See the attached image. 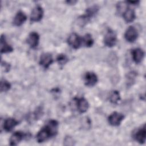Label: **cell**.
Listing matches in <instances>:
<instances>
[{"mask_svg": "<svg viewBox=\"0 0 146 146\" xmlns=\"http://www.w3.org/2000/svg\"><path fill=\"white\" fill-rule=\"evenodd\" d=\"M52 62L53 58L51 54L46 52L41 55L39 60V64L44 68H48Z\"/></svg>", "mask_w": 146, "mask_h": 146, "instance_id": "cell-8", "label": "cell"}, {"mask_svg": "<svg viewBox=\"0 0 146 146\" xmlns=\"http://www.w3.org/2000/svg\"><path fill=\"white\" fill-rule=\"evenodd\" d=\"M133 137L136 141L140 144H144L145 141L146 129L145 125L144 124L138 129L133 134Z\"/></svg>", "mask_w": 146, "mask_h": 146, "instance_id": "cell-7", "label": "cell"}, {"mask_svg": "<svg viewBox=\"0 0 146 146\" xmlns=\"http://www.w3.org/2000/svg\"><path fill=\"white\" fill-rule=\"evenodd\" d=\"M27 19L26 14L22 11H19L15 15L13 20V24L16 26H21Z\"/></svg>", "mask_w": 146, "mask_h": 146, "instance_id": "cell-15", "label": "cell"}, {"mask_svg": "<svg viewBox=\"0 0 146 146\" xmlns=\"http://www.w3.org/2000/svg\"><path fill=\"white\" fill-rule=\"evenodd\" d=\"M75 141L74 139L70 136H67L64 139V144L65 145H73L75 144Z\"/></svg>", "mask_w": 146, "mask_h": 146, "instance_id": "cell-25", "label": "cell"}, {"mask_svg": "<svg viewBox=\"0 0 146 146\" xmlns=\"http://www.w3.org/2000/svg\"><path fill=\"white\" fill-rule=\"evenodd\" d=\"M11 88L10 83L5 79H1V91L6 92Z\"/></svg>", "mask_w": 146, "mask_h": 146, "instance_id": "cell-23", "label": "cell"}, {"mask_svg": "<svg viewBox=\"0 0 146 146\" xmlns=\"http://www.w3.org/2000/svg\"><path fill=\"white\" fill-rule=\"evenodd\" d=\"M67 42L73 48L78 49L82 44V38H81L77 34L74 33L69 35L67 39Z\"/></svg>", "mask_w": 146, "mask_h": 146, "instance_id": "cell-4", "label": "cell"}, {"mask_svg": "<svg viewBox=\"0 0 146 146\" xmlns=\"http://www.w3.org/2000/svg\"><path fill=\"white\" fill-rule=\"evenodd\" d=\"M91 18L88 17L87 15L84 14L83 15H80L79 17L77 19L78 21V24L79 25V26L80 27H83L88 22L90 21Z\"/></svg>", "mask_w": 146, "mask_h": 146, "instance_id": "cell-22", "label": "cell"}, {"mask_svg": "<svg viewBox=\"0 0 146 146\" xmlns=\"http://www.w3.org/2000/svg\"><path fill=\"white\" fill-rule=\"evenodd\" d=\"M26 134L21 131H17L14 132L10 137V145H18L22 140H23L26 136Z\"/></svg>", "mask_w": 146, "mask_h": 146, "instance_id": "cell-10", "label": "cell"}, {"mask_svg": "<svg viewBox=\"0 0 146 146\" xmlns=\"http://www.w3.org/2000/svg\"><path fill=\"white\" fill-rule=\"evenodd\" d=\"M75 99L76 100V104L79 112L80 113L86 112L89 108V104L87 100L84 98H75Z\"/></svg>", "mask_w": 146, "mask_h": 146, "instance_id": "cell-11", "label": "cell"}, {"mask_svg": "<svg viewBox=\"0 0 146 146\" xmlns=\"http://www.w3.org/2000/svg\"><path fill=\"white\" fill-rule=\"evenodd\" d=\"M138 32L137 29L132 26H129L126 30L124 34V38L127 41L132 43L134 42L137 38Z\"/></svg>", "mask_w": 146, "mask_h": 146, "instance_id": "cell-5", "label": "cell"}, {"mask_svg": "<svg viewBox=\"0 0 146 146\" xmlns=\"http://www.w3.org/2000/svg\"><path fill=\"white\" fill-rule=\"evenodd\" d=\"M67 3H68V4H70V5H74V4H75L76 2V1H67L66 2Z\"/></svg>", "mask_w": 146, "mask_h": 146, "instance_id": "cell-27", "label": "cell"}, {"mask_svg": "<svg viewBox=\"0 0 146 146\" xmlns=\"http://www.w3.org/2000/svg\"><path fill=\"white\" fill-rule=\"evenodd\" d=\"M123 18L127 23L132 22L136 18V14L135 11L131 8H127L123 12Z\"/></svg>", "mask_w": 146, "mask_h": 146, "instance_id": "cell-16", "label": "cell"}, {"mask_svg": "<svg viewBox=\"0 0 146 146\" xmlns=\"http://www.w3.org/2000/svg\"><path fill=\"white\" fill-rule=\"evenodd\" d=\"M136 72L134 71H131L128 72L126 77V83L127 86H131L135 81L136 77Z\"/></svg>", "mask_w": 146, "mask_h": 146, "instance_id": "cell-18", "label": "cell"}, {"mask_svg": "<svg viewBox=\"0 0 146 146\" xmlns=\"http://www.w3.org/2000/svg\"><path fill=\"white\" fill-rule=\"evenodd\" d=\"M39 41V35L36 32H31L29 35L27 42L29 45L33 48H35L38 45Z\"/></svg>", "mask_w": 146, "mask_h": 146, "instance_id": "cell-12", "label": "cell"}, {"mask_svg": "<svg viewBox=\"0 0 146 146\" xmlns=\"http://www.w3.org/2000/svg\"><path fill=\"white\" fill-rule=\"evenodd\" d=\"M1 66L2 68V70L5 72H7L10 71V65L9 63H6V62H1Z\"/></svg>", "mask_w": 146, "mask_h": 146, "instance_id": "cell-26", "label": "cell"}, {"mask_svg": "<svg viewBox=\"0 0 146 146\" xmlns=\"http://www.w3.org/2000/svg\"><path fill=\"white\" fill-rule=\"evenodd\" d=\"M56 60L59 64H64L66 63L68 59L67 56L63 54H59L56 58Z\"/></svg>", "mask_w": 146, "mask_h": 146, "instance_id": "cell-24", "label": "cell"}, {"mask_svg": "<svg viewBox=\"0 0 146 146\" xmlns=\"http://www.w3.org/2000/svg\"><path fill=\"white\" fill-rule=\"evenodd\" d=\"M124 116L119 112H113L108 117V121L112 126H119L123 120Z\"/></svg>", "mask_w": 146, "mask_h": 146, "instance_id": "cell-3", "label": "cell"}, {"mask_svg": "<svg viewBox=\"0 0 146 146\" xmlns=\"http://www.w3.org/2000/svg\"><path fill=\"white\" fill-rule=\"evenodd\" d=\"M43 16V10L40 5L36 6L32 10L30 20L32 22H39L40 21Z\"/></svg>", "mask_w": 146, "mask_h": 146, "instance_id": "cell-6", "label": "cell"}, {"mask_svg": "<svg viewBox=\"0 0 146 146\" xmlns=\"http://www.w3.org/2000/svg\"><path fill=\"white\" fill-rule=\"evenodd\" d=\"M99 9V7L97 5L92 6L86 9L85 14L87 15L90 18H91L93 16H94L98 13Z\"/></svg>", "mask_w": 146, "mask_h": 146, "instance_id": "cell-20", "label": "cell"}, {"mask_svg": "<svg viewBox=\"0 0 146 146\" xmlns=\"http://www.w3.org/2000/svg\"><path fill=\"white\" fill-rule=\"evenodd\" d=\"M84 79L85 85L88 87H92L95 86L98 80L97 75L92 72H86Z\"/></svg>", "mask_w": 146, "mask_h": 146, "instance_id": "cell-9", "label": "cell"}, {"mask_svg": "<svg viewBox=\"0 0 146 146\" xmlns=\"http://www.w3.org/2000/svg\"><path fill=\"white\" fill-rule=\"evenodd\" d=\"M19 124V122L13 118H7L3 123V129L6 132L12 131L14 128Z\"/></svg>", "mask_w": 146, "mask_h": 146, "instance_id": "cell-14", "label": "cell"}, {"mask_svg": "<svg viewBox=\"0 0 146 146\" xmlns=\"http://www.w3.org/2000/svg\"><path fill=\"white\" fill-rule=\"evenodd\" d=\"M110 101L113 104H117L118 102L120 100V96L119 92L117 90H114L112 91L110 95Z\"/></svg>", "mask_w": 146, "mask_h": 146, "instance_id": "cell-19", "label": "cell"}, {"mask_svg": "<svg viewBox=\"0 0 146 146\" xmlns=\"http://www.w3.org/2000/svg\"><path fill=\"white\" fill-rule=\"evenodd\" d=\"M13 51V48L9 44L6 40L5 35H2L1 36V53H8Z\"/></svg>", "mask_w": 146, "mask_h": 146, "instance_id": "cell-17", "label": "cell"}, {"mask_svg": "<svg viewBox=\"0 0 146 146\" xmlns=\"http://www.w3.org/2000/svg\"><path fill=\"white\" fill-rule=\"evenodd\" d=\"M116 41L117 36L115 31L110 29H108L104 38V44L108 47H112L115 45Z\"/></svg>", "mask_w": 146, "mask_h": 146, "instance_id": "cell-2", "label": "cell"}, {"mask_svg": "<svg viewBox=\"0 0 146 146\" xmlns=\"http://www.w3.org/2000/svg\"><path fill=\"white\" fill-rule=\"evenodd\" d=\"M132 57L133 61L136 63H140L143 60L144 56V52L140 48H136L132 50Z\"/></svg>", "mask_w": 146, "mask_h": 146, "instance_id": "cell-13", "label": "cell"}, {"mask_svg": "<svg viewBox=\"0 0 146 146\" xmlns=\"http://www.w3.org/2000/svg\"><path fill=\"white\" fill-rule=\"evenodd\" d=\"M82 42L84 43V44L87 47H91L94 44V40L92 38V36L90 34H86L84 37L82 38Z\"/></svg>", "mask_w": 146, "mask_h": 146, "instance_id": "cell-21", "label": "cell"}, {"mask_svg": "<svg viewBox=\"0 0 146 146\" xmlns=\"http://www.w3.org/2000/svg\"><path fill=\"white\" fill-rule=\"evenodd\" d=\"M53 136H54L51 129L46 124L37 133L36 140L38 143H41L46 141V140L49 139L50 137Z\"/></svg>", "mask_w": 146, "mask_h": 146, "instance_id": "cell-1", "label": "cell"}]
</instances>
